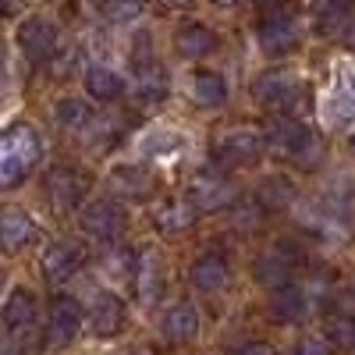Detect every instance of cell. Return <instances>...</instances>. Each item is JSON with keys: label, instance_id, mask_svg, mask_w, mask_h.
I'll use <instances>...</instances> for the list:
<instances>
[{"label": "cell", "instance_id": "e0dca14e", "mask_svg": "<svg viewBox=\"0 0 355 355\" xmlns=\"http://www.w3.org/2000/svg\"><path fill=\"white\" fill-rule=\"evenodd\" d=\"M160 334L171 345H189L199 334V309L192 302H178L160 316Z\"/></svg>", "mask_w": 355, "mask_h": 355}, {"label": "cell", "instance_id": "cb8c5ba5", "mask_svg": "<svg viewBox=\"0 0 355 355\" xmlns=\"http://www.w3.org/2000/svg\"><path fill=\"white\" fill-rule=\"evenodd\" d=\"M85 93L100 103H114V100L125 96V78L110 68H103V64H96V68L85 71Z\"/></svg>", "mask_w": 355, "mask_h": 355}, {"label": "cell", "instance_id": "f35d334b", "mask_svg": "<svg viewBox=\"0 0 355 355\" xmlns=\"http://www.w3.org/2000/svg\"><path fill=\"white\" fill-rule=\"evenodd\" d=\"M348 43H352V46H355V25H352V28H348Z\"/></svg>", "mask_w": 355, "mask_h": 355}, {"label": "cell", "instance_id": "8fae6325", "mask_svg": "<svg viewBox=\"0 0 355 355\" xmlns=\"http://www.w3.org/2000/svg\"><path fill=\"white\" fill-rule=\"evenodd\" d=\"M18 46H21L28 64H46V61H53V53H57V28L46 18H40V15L25 18L18 25Z\"/></svg>", "mask_w": 355, "mask_h": 355}, {"label": "cell", "instance_id": "5b68a950", "mask_svg": "<svg viewBox=\"0 0 355 355\" xmlns=\"http://www.w3.org/2000/svg\"><path fill=\"white\" fill-rule=\"evenodd\" d=\"M302 263H306L302 245L291 242V239H281V242H274L270 249L259 256V263H256V281L274 291V288L295 281V274L302 270Z\"/></svg>", "mask_w": 355, "mask_h": 355}, {"label": "cell", "instance_id": "e575fe53", "mask_svg": "<svg viewBox=\"0 0 355 355\" xmlns=\"http://www.w3.org/2000/svg\"><path fill=\"white\" fill-rule=\"evenodd\" d=\"M252 4H256V8L266 15V11H281V8L288 4V0H252Z\"/></svg>", "mask_w": 355, "mask_h": 355}, {"label": "cell", "instance_id": "ee69618b", "mask_svg": "<svg viewBox=\"0 0 355 355\" xmlns=\"http://www.w3.org/2000/svg\"><path fill=\"white\" fill-rule=\"evenodd\" d=\"M352 89H355V75H352Z\"/></svg>", "mask_w": 355, "mask_h": 355}, {"label": "cell", "instance_id": "ac0fdd59", "mask_svg": "<svg viewBox=\"0 0 355 355\" xmlns=\"http://www.w3.org/2000/svg\"><path fill=\"white\" fill-rule=\"evenodd\" d=\"M78 266H82V249L75 242H53L43 252V277L50 284H64L68 277H75Z\"/></svg>", "mask_w": 355, "mask_h": 355}, {"label": "cell", "instance_id": "d6986e66", "mask_svg": "<svg viewBox=\"0 0 355 355\" xmlns=\"http://www.w3.org/2000/svg\"><path fill=\"white\" fill-rule=\"evenodd\" d=\"M313 306H309V295L299 288V284H281V288H274V295H270V313H274V320L277 323H299V320H306V313H309Z\"/></svg>", "mask_w": 355, "mask_h": 355}, {"label": "cell", "instance_id": "ab89813d", "mask_svg": "<svg viewBox=\"0 0 355 355\" xmlns=\"http://www.w3.org/2000/svg\"><path fill=\"white\" fill-rule=\"evenodd\" d=\"M217 4H234V0H217Z\"/></svg>", "mask_w": 355, "mask_h": 355}, {"label": "cell", "instance_id": "7402d4cb", "mask_svg": "<svg viewBox=\"0 0 355 355\" xmlns=\"http://www.w3.org/2000/svg\"><path fill=\"white\" fill-rule=\"evenodd\" d=\"M192 220H196V210L185 199H160L153 206V224L164 234H182V231L192 227Z\"/></svg>", "mask_w": 355, "mask_h": 355}, {"label": "cell", "instance_id": "f546056e", "mask_svg": "<svg viewBox=\"0 0 355 355\" xmlns=\"http://www.w3.org/2000/svg\"><path fill=\"white\" fill-rule=\"evenodd\" d=\"M142 4L146 0H100V11H103L107 21L125 25V21H135L142 15Z\"/></svg>", "mask_w": 355, "mask_h": 355}, {"label": "cell", "instance_id": "74e56055", "mask_svg": "<svg viewBox=\"0 0 355 355\" xmlns=\"http://www.w3.org/2000/svg\"><path fill=\"white\" fill-rule=\"evenodd\" d=\"M167 4H174V8H189L192 0H167Z\"/></svg>", "mask_w": 355, "mask_h": 355}, {"label": "cell", "instance_id": "4dcf8cb0", "mask_svg": "<svg viewBox=\"0 0 355 355\" xmlns=\"http://www.w3.org/2000/svg\"><path fill=\"white\" fill-rule=\"evenodd\" d=\"M327 341L334 348L355 352V316H331L327 320Z\"/></svg>", "mask_w": 355, "mask_h": 355}, {"label": "cell", "instance_id": "8992f818", "mask_svg": "<svg viewBox=\"0 0 355 355\" xmlns=\"http://www.w3.org/2000/svg\"><path fill=\"white\" fill-rule=\"evenodd\" d=\"M263 157V132L256 128H231L214 142V160L224 171H245Z\"/></svg>", "mask_w": 355, "mask_h": 355}, {"label": "cell", "instance_id": "9a60e30c", "mask_svg": "<svg viewBox=\"0 0 355 355\" xmlns=\"http://www.w3.org/2000/svg\"><path fill=\"white\" fill-rule=\"evenodd\" d=\"M189 281L199 295H214L220 288H227L231 281V266L220 252H202L196 263H192V270H189Z\"/></svg>", "mask_w": 355, "mask_h": 355}, {"label": "cell", "instance_id": "d590c367", "mask_svg": "<svg viewBox=\"0 0 355 355\" xmlns=\"http://www.w3.org/2000/svg\"><path fill=\"white\" fill-rule=\"evenodd\" d=\"M18 8H21V0H0V21H4V18H11Z\"/></svg>", "mask_w": 355, "mask_h": 355}, {"label": "cell", "instance_id": "3957f363", "mask_svg": "<svg viewBox=\"0 0 355 355\" xmlns=\"http://www.w3.org/2000/svg\"><path fill=\"white\" fill-rule=\"evenodd\" d=\"M263 146H270L274 153H281L288 160H299V164H313L323 153L316 132L306 128L299 117H291V114L266 117L263 121Z\"/></svg>", "mask_w": 355, "mask_h": 355}, {"label": "cell", "instance_id": "83f0119b", "mask_svg": "<svg viewBox=\"0 0 355 355\" xmlns=\"http://www.w3.org/2000/svg\"><path fill=\"white\" fill-rule=\"evenodd\" d=\"M263 217H266V210L256 199H231L227 202V220L234 231H256L263 224Z\"/></svg>", "mask_w": 355, "mask_h": 355}, {"label": "cell", "instance_id": "603a6c76", "mask_svg": "<svg viewBox=\"0 0 355 355\" xmlns=\"http://www.w3.org/2000/svg\"><path fill=\"white\" fill-rule=\"evenodd\" d=\"M252 199L263 206V210H288V206L295 202V182L284 178V174H270L256 185Z\"/></svg>", "mask_w": 355, "mask_h": 355}, {"label": "cell", "instance_id": "1f68e13d", "mask_svg": "<svg viewBox=\"0 0 355 355\" xmlns=\"http://www.w3.org/2000/svg\"><path fill=\"white\" fill-rule=\"evenodd\" d=\"M355 8V0H323V15H320V28L331 33L334 25H345L348 11Z\"/></svg>", "mask_w": 355, "mask_h": 355}, {"label": "cell", "instance_id": "7c38bea8", "mask_svg": "<svg viewBox=\"0 0 355 355\" xmlns=\"http://www.w3.org/2000/svg\"><path fill=\"white\" fill-rule=\"evenodd\" d=\"M299 93H302V85H299V78H295L291 71H266V75H259L252 82L256 103L270 107V110H291L295 100H299Z\"/></svg>", "mask_w": 355, "mask_h": 355}, {"label": "cell", "instance_id": "f1b7e54d", "mask_svg": "<svg viewBox=\"0 0 355 355\" xmlns=\"http://www.w3.org/2000/svg\"><path fill=\"white\" fill-rule=\"evenodd\" d=\"M100 266H103V274L107 277H114V281H125V277H132L135 274V252L132 249H107L103 256H100Z\"/></svg>", "mask_w": 355, "mask_h": 355}, {"label": "cell", "instance_id": "8d00e7d4", "mask_svg": "<svg viewBox=\"0 0 355 355\" xmlns=\"http://www.w3.org/2000/svg\"><path fill=\"white\" fill-rule=\"evenodd\" d=\"M8 93V64H4V50H0V100Z\"/></svg>", "mask_w": 355, "mask_h": 355}, {"label": "cell", "instance_id": "836d02e7", "mask_svg": "<svg viewBox=\"0 0 355 355\" xmlns=\"http://www.w3.org/2000/svg\"><path fill=\"white\" fill-rule=\"evenodd\" d=\"M231 355H277L266 341H242L239 348H231Z\"/></svg>", "mask_w": 355, "mask_h": 355}, {"label": "cell", "instance_id": "ba28073f", "mask_svg": "<svg viewBox=\"0 0 355 355\" xmlns=\"http://www.w3.org/2000/svg\"><path fill=\"white\" fill-rule=\"evenodd\" d=\"M78 224H82V231L89 234V239H96V242H114L117 234L125 231L128 214H125V206L117 202L114 196H110V199H93L89 206H82Z\"/></svg>", "mask_w": 355, "mask_h": 355}, {"label": "cell", "instance_id": "9c48e42d", "mask_svg": "<svg viewBox=\"0 0 355 355\" xmlns=\"http://www.w3.org/2000/svg\"><path fill=\"white\" fill-rule=\"evenodd\" d=\"M89 189H93V178H89L82 167L57 164L46 174V196H50V202L57 206V210H75V206H82Z\"/></svg>", "mask_w": 355, "mask_h": 355}, {"label": "cell", "instance_id": "30bf717a", "mask_svg": "<svg viewBox=\"0 0 355 355\" xmlns=\"http://www.w3.org/2000/svg\"><path fill=\"white\" fill-rule=\"evenodd\" d=\"M82 331V306L71 295H53L46 306V345L64 348L78 338Z\"/></svg>", "mask_w": 355, "mask_h": 355}, {"label": "cell", "instance_id": "d6a6232c", "mask_svg": "<svg viewBox=\"0 0 355 355\" xmlns=\"http://www.w3.org/2000/svg\"><path fill=\"white\" fill-rule=\"evenodd\" d=\"M338 348L327 341V338H302L299 345H295L291 355H334Z\"/></svg>", "mask_w": 355, "mask_h": 355}, {"label": "cell", "instance_id": "277c9868", "mask_svg": "<svg viewBox=\"0 0 355 355\" xmlns=\"http://www.w3.org/2000/svg\"><path fill=\"white\" fill-rule=\"evenodd\" d=\"M256 43H259V50L266 57H288L302 43V25L284 8L281 11H266L259 18V25H256Z\"/></svg>", "mask_w": 355, "mask_h": 355}, {"label": "cell", "instance_id": "5bb4252c", "mask_svg": "<svg viewBox=\"0 0 355 355\" xmlns=\"http://www.w3.org/2000/svg\"><path fill=\"white\" fill-rule=\"evenodd\" d=\"M89 327L96 338H114L128 327V306L121 295H100L93 313H89Z\"/></svg>", "mask_w": 355, "mask_h": 355}, {"label": "cell", "instance_id": "7a4b0ae2", "mask_svg": "<svg viewBox=\"0 0 355 355\" xmlns=\"http://www.w3.org/2000/svg\"><path fill=\"white\" fill-rule=\"evenodd\" d=\"M43 157V142L33 125H11L0 132V189L21 185Z\"/></svg>", "mask_w": 355, "mask_h": 355}, {"label": "cell", "instance_id": "60d3db41", "mask_svg": "<svg viewBox=\"0 0 355 355\" xmlns=\"http://www.w3.org/2000/svg\"><path fill=\"white\" fill-rule=\"evenodd\" d=\"M352 302H355V284H352Z\"/></svg>", "mask_w": 355, "mask_h": 355}, {"label": "cell", "instance_id": "7bdbcfd3", "mask_svg": "<svg viewBox=\"0 0 355 355\" xmlns=\"http://www.w3.org/2000/svg\"><path fill=\"white\" fill-rule=\"evenodd\" d=\"M139 355H153V352H139Z\"/></svg>", "mask_w": 355, "mask_h": 355}, {"label": "cell", "instance_id": "52a82bcc", "mask_svg": "<svg viewBox=\"0 0 355 355\" xmlns=\"http://www.w3.org/2000/svg\"><path fill=\"white\" fill-rule=\"evenodd\" d=\"M234 199V189L231 182L214 171V167H202L189 178V185H185V202L192 206L196 214H217V210H227V202Z\"/></svg>", "mask_w": 355, "mask_h": 355}, {"label": "cell", "instance_id": "4fadbf2b", "mask_svg": "<svg viewBox=\"0 0 355 355\" xmlns=\"http://www.w3.org/2000/svg\"><path fill=\"white\" fill-rule=\"evenodd\" d=\"M135 284H139V302L142 306H157L164 299V288H167V266L164 256L157 249H146L142 256H135Z\"/></svg>", "mask_w": 355, "mask_h": 355}, {"label": "cell", "instance_id": "6da1fadb", "mask_svg": "<svg viewBox=\"0 0 355 355\" xmlns=\"http://www.w3.org/2000/svg\"><path fill=\"white\" fill-rule=\"evenodd\" d=\"M40 306L36 295L15 288L0 306V355H40Z\"/></svg>", "mask_w": 355, "mask_h": 355}, {"label": "cell", "instance_id": "484cf974", "mask_svg": "<svg viewBox=\"0 0 355 355\" xmlns=\"http://www.w3.org/2000/svg\"><path fill=\"white\" fill-rule=\"evenodd\" d=\"M192 100L199 107H220L227 100V82L217 71H196L192 75Z\"/></svg>", "mask_w": 355, "mask_h": 355}, {"label": "cell", "instance_id": "d4e9b609", "mask_svg": "<svg viewBox=\"0 0 355 355\" xmlns=\"http://www.w3.org/2000/svg\"><path fill=\"white\" fill-rule=\"evenodd\" d=\"M53 121L61 125L64 132H85L89 125L96 121V110L89 107L85 100H78V96H64V100L53 103Z\"/></svg>", "mask_w": 355, "mask_h": 355}, {"label": "cell", "instance_id": "b9f144b4", "mask_svg": "<svg viewBox=\"0 0 355 355\" xmlns=\"http://www.w3.org/2000/svg\"><path fill=\"white\" fill-rule=\"evenodd\" d=\"M352 153H355V135H352Z\"/></svg>", "mask_w": 355, "mask_h": 355}, {"label": "cell", "instance_id": "2e32d148", "mask_svg": "<svg viewBox=\"0 0 355 355\" xmlns=\"http://www.w3.org/2000/svg\"><path fill=\"white\" fill-rule=\"evenodd\" d=\"M36 242V220L21 210H4L0 214V252H21Z\"/></svg>", "mask_w": 355, "mask_h": 355}, {"label": "cell", "instance_id": "ffe728a7", "mask_svg": "<svg viewBox=\"0 0 355 355\" xmlns=\"http://www.w3.org/2000/svg\"><path fill=\"white\" fill-rule=\"evenodd\" d=\"M174 46H178V53H182V57H189V61H199V57H210L220 46V40H217V33H214L210 25L189 21L182 33H178Z\"/></svg>", "mask_w": 355, "mask_h": 355}, {"label": "cell", "instance_id": "44dd1931", "mask_svg": "<svg viewBox=\"0 0 355 355\" xmlns=\"http://www.w3.org/2000/svg\"><path fill=\"white\" fill-rule=\"evenodd\" d=\"M110 185H114V199H146L153 192V174L146 171V167H132V164H125V167H114V174H110Z\"/></svg>", "mask_w": 355, "mask_h": 355}, {"label": "cell", "instance_id": "4316f807", "mask_svg": "<svg viewBox=\"0 0 355 355\" xmlns=\"http://www.w3.org/2000/svg\"><path fill=\"white\" fill-rule=\"evenodd\" d=\"M139 71V103H160L164 96H167V71L160 68V61H153V64H142V68H135Z\"/></svg>", "mask_w": 355, "mask_h": 355}]
</instances>
